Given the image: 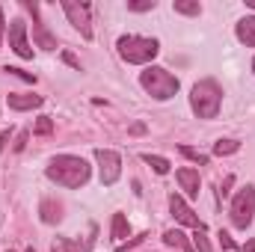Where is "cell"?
<instances>
[{
  "label": "cell",
  "mask_w": 255,
  "mask_h": 252,
  "mask_svg": "<svg viewBox=\"0 0 255 252\" xmlns=\"http://www.w3.org/2000/svg\"><path fill=\"white\" fill-rule=\"evenodd\" d=\"M63 60H65L68 65H71V68H77V71H80V63H77V57H74V54H68V51H65V54H63Z\"/></svg>",
  "instance_id": "obj_27"
},
{
  "label": "cell",
  "mask_w": 255,
  "mask_h": 252,
  "mask_svg": "<svg viewBox=\"0 0 255 252\" xmlns=\"http://www.w3.org/2000/svg\"><path fill=\"white\" fill-rule=\"evenodd\" d=\"M27 252H33V250H27Z\"/></svg>",
  "instance_id": "obj_33"
},
{
  "label": "cell",
  "mask_w": 255,
  "mask_h": 252,
  "mask_svg": "<svg viewBox=\"0 0 255 252\" xmlns=\"http://www.w3.org/2000/svg\"><path fill=\"white\" fill-rule=\"evenodd\" d=\"M181 154H184L187 160H193V163H199V166H205V163L211 160L205 151H199V148H190V145H181Z\"/></svg>",
  "instance_id": "obj_21"
},
{
  "label": "cell",
  "mask_w": 255,
  "mask_h": 252,
  "mask_svg": "<svg viewBox=\"0 0 255 252\" xmlns=\"http://www.w3.org/2000/svg\"><path fill=\"white\" fill-rule=\"evenodd\" d=\"M244 252H255V241H247L244 244Z\"/></svg>",
  "instance_id": "obj_30"
},
{
  "label": "cell",
  "mask_w": 255,
  "mask_h": 252,
  "mask_svg": "<svg viewBox=\"0 0 255 252\" xmlns=\"http://www.w3.org/2000/svg\"><path fill=\"white\" fill-rule=\"evenodd\" d=\"M24 9L33 15V36H36V45L39 48H45V51H57V39L48 33V27L39 21V6L33 3V0H24Z\"/></svg>",
  "instance_id": "obj_9"
},
{
  "label": "cell",
  "mask_w": 255,
  "mask_h": 252,
  "mask_svg": "<svg viewBox=\"0 0 255 252\" xmlns=\"http://www.w3.org/2000/svg\"><path fill=\"white\" fill-rule=\"evenodd\" d=\"M217 238H220V244H223V247H226V250H238V244H235V241H232V235H229V232H220V235H217Z\"/></svg>",
  "instance_id": "obj_26"
},
{
  "label": "cell",
  "mask_w": 255,
  "mask_h": 252,
  "mask_svg": "<svg viewBox=\"0 0 255 252\" xmlns=\"http://www.w3.org/2000/svg\"><path fill=\"white\" fill-rule=\"evenodd\" d=\"M110 232H113V241L122 247L125 238L130 235V226H128V217L125 214H113V223H110Z\"/></svg>",
  "instance_id": "obj_17"
},
{
  "label": "cell",
  "mask_w": 255,
  "mask_h": 252,
  "mask_svg": "<svg viewBox=\"0 0 255 252\" xmlns=\"http://www.w3.org/2000/svg\"><path fill=\"white\" fill-rule=\"evenodd\" d=\"M33 133L36 136H48V133H54V119L51 116H39V122L33 127Z\"/></svg>",
  "instance_id": "obj_22"
},
{
  "label": "cell",
  "mask_w": 255,
  "mask_h": 252,
  "mask_svg": "<svg viewBox=\"0 0 255 252\" xmlns=\"http://www.w3.org/2000/svg\"><path fill=\"white\" fill-rule=\"evenodd\" d=\"M9 48L21 57V60H33V48L27 42V24L21 18H12L9 21Z\"/></svg>",
  "instance_id": "obj_8"
},
{
  "label": "cell",
  "mask_w": 255,
  "mask_h": 252,
  "mask_svg": "<svg viewBox=\"0 0 255 252\" xmlns=\"http://www.w3.org/2000/svg\"><path fill=\"white\" fill-rule=\"evenodd\" d=\"M63 12H65V18H68V24H71L74 30H80V36H83V39H92V18H89L92 6H89V3H74V0H65V3H63Z\"/></svg>",
  "instance_id": "obj_7"
},
{
  "label": "cell",
  "mask_w": 255,
  "mask_h": 252,
  "mask_svg": "<svg viewBox=\"0 0 255 252\" xmlns=\"http://www.w3.org/2000/svg\"><path fill=\"white\" fill-rule=\"evenodd\" d=\"M3 30H6V21H3V9H0V42H3Z\"/></svg>",
  "instance_id": "obj_29"
},
{
  "label": "cell",
  "mask_w": 255,
  "mask_h": 252,
  "mask_svg": "<svg viewBox=\"0 0 255 252\" xmlns=\"http://www.w3.org/2000/svg\"><path fill=\"white\" fill-rule=\"evenodd\" d=\"M128 9L130 12H151L154 9V0H128Z\"/></svg>",
  "instance_id": "obj_24"
},
{
  "label": "cell",
  "mask_w": 255,
  "mask_h": 252,
  "mask_svg": "<svg viewBox=\"0 0 255 252\" xmlns=\"http://www.w3.org/2000/svg\"><path fill=\"white\" fill-rule=\"evenodd\" d=\"M163 244L172 247V250H181V252H196L193 250V241H187V235L178 232V229H169V232L163 235Z\"/></svg>",
  "instance_id": "obj_16"
},
{
  "label": "cell",
  "mask_w": 255,
  "mask_h": 252,
  "mask_svg": "<svg viewBox=\"0 0 255 252\" xmlns=\"http://www.w3.org/2000/svg\"><path fill=\"white\" fill-rule=\"evenodd\" d=\"M253 71H255V60H253Z\"/></svg>",
  "instance_id": "obj_32"
},
{
  "label": "cell",
  "mask_w": 255,
  "mask_h": 252,
  "mask_svg": "<svg viewBox=\"0 0 255 252\" xmlns=\"http://www.w3.org/2000/svg\"><path fill=\"white\" fill-rule=\"evenodd\" d=\"M9 74H15V77H21V80H27V83H36V74H30V71H24V68H6Z\"/></svg>",
  "instance_id": "obj_25"
},
{
  "label": "cell",
  "mask_w": 255,
  "mask_h": 252,
  "mask_svg": "<svg viewBox=\"0 0 255 252\" xmlns=\"http://www.w3.org/2000/svg\"><path fill=\"white\" fill-rule=\"evenodd\" d=\"M39 214H42V223H48V226H54V223L63 220V208H60V202H54V199H42Z\"/></svg>",
  "instance_id": "obj_15"
},
{
  "label": "cell",
  "mask_w": 255,
  "mask_h": 252,
  "mask_svg": "<svg viewBox=\"0 0 255 252\" xmlns=\"http://www.w3.org/2000/svg\"><path fill=\"white\" fill-rule=\"evenodd\" d=\"M92 244H95V235L86 238L83 244H80V241H71V238H57V241L51 244V250L54 252H92Z\"/></svg>",
  "instance_id": "obj_13"
},
{
  "label": "cell",
  "mask_w": 255,
  "mask_h": 252,
  "mask_svg": "<svg viewBox=\"0 0 255 252\" xmlns=\"http://www.w3.org/2000/svg\"><path fill=\"white\" fill-rule=\"evenodd\" d=\"M193 250H196V252H214V250H211V244H208L205 229H196V235H193Z\"/></svg>",
  "instance_id": "obj_23"
},
{
  "label": "cell",
  "mask_w": 255,
  "mask_h": 252,
  "mask_svg": "<svg viewBox=\"0 0 255 252\" xmlns=\"http://www.w3.org/2000/svg\"><path fill=\"white\" fill-rule=\"evenodd\" d=\"M229 214H232V226L235 229H250L253 226V217H255V187H241L235 193V199H232V208H229Z\"/></svg>",
  "instance_id": "obj_5"
},
{
  "label": "cell",
  "mask_w": 255,
  "mask_h": 252,
  "mask_svg": "<svg viewBox=\"0 0 255 252\" xmlns=\"http://www.w3.org/2000/svg\"><path fill=\"white\" fill-rule=\"evenodd\" d=\"M238 148H241V142H238V139H217V142H214V154H220V157L235 154Z\"/></svg>",
  "instance_id": "obj_19"
},
{
  "label": "cell",
  "mask_w": 255,
  "mask_h": 252,
  "mask_svg": "<svg viewBox=\"0 0 255 252\" xmlns=\"http://www.w3.org/2000/svg\"><path fill=\"white\" fill-rule=\"evenodd\" d=\"M169 211H172V217H175L181 226H190V229H205V223L193 214V208L184 202V199H181V196H178V193H172V196H169Z\"/></svg>",
  "instance_id": "obj_10"
},
{
  "label": "cell",
  "mask_w": 255,
  "mask_h": 252,
  "mask_svg": "<svg viewBox=\"0 0 255 252\" xmlns=\"http://www.w3.org/2000/svg\"><path fill=\"white\" fill-rule=\"evenodd\" d=\"M142 163H148L157 175H166V172H169V160L160 157V154H142Z\"/></svg>",
  "instance_id": "obj_18"
},
{
  "label": "cell",
  "mask_w": 255,
  "mask_h": 252,
  "mask_svg": "<svg viewBox=\"0 0 255 252\" xmlns=\"http://www.w3.org/2000/svg\"><path fill=\"white\" fill-rule=\"evenodd\" d=\"M175 178H178L181 190H184L190 199H196V196H199V187H202V181H199V172H196V169H190V166H181V169L175 172Z\"/></svg>",
  "instance_id": "obj_11"
},
{
  "label": "cell",
  "mask_w": 255,
  "mask_h": 252,
  "mask_svg": "<svg viewBox=\"0 0 255 252\" xmlns=\"http://www.w3.org/2000/svg\"><path fill=\"white\" fill-rule=\"evenodd\" d=\"M235 33H238V39H241L247 48H255V15L241 18V21H238V27H235Z\"/></svg>",
  "instance_id": "obj_14"
},
{
  "label": "cell",
  "mask_w": 255,
  "mask_h": 252,
  "mask_svg": "<svg viewBox=\"0 0 255 252\" xmlns=\"http://www.w3.org/2000/svg\"><path fill=\"white\" fill-rule=\"evenodd\" d=\"M172 9H175L178 15H199V12H202V6H199L196 0H175Z\"/></svg>",
  "instance_id": "obj_20"
},
{
  "label": "cell",
  "mask_w": 255,
  "mask_h": 252,
  "mask_svg": "<svg viewBox=\"0 0 255 252\" xmlns=\"http://www.w3.org/2000/svg\"><path fill=\"white\" fill-rule=\"evenodd\" d=\"M95 160H98V172H101V184L113 187L122 178V157L113 148H95Z\"/></svg>",
  "instance_id": "obj_6"
},
{
  "label": "cell",
  "mask_w": 255,
  "mask_h": 252,
  "mask_svg": "<svg viewBox=\"0 0 255 252\" xmlns=\"http://www.w3.org/2000/svg\"><path fill=\"white\" fill-rule=\"evenodd\" d=\"M24 142H27V133H21V136H18V142H15V151H21V148H24Z\"/></svg>",
  "instance_id": "obj_28"
},
{
  "label": "cell",
  "mask_w": 255,
  "mask_h": 252,
  "mask_svg": "<svg viewBox=\"0 0 255 252\" xmlns=\"http://www.w3.org/2000/svg\"><path fill=\"white\" fill-rule=\"evenodd\" d=\"M9 110H36V107H42L45 104V98L42 95H21V92H9Z\"/></svg>",
  "instance_id": "obj_12"
},
{
  "label": "cell",
  "mask_w": 255,
  "mask_h": 252,
  "mask_svg": "<svg viewBox=\"0 0 255 252\" xmlns=\"http://www.w3.org/2000/svg\"><path fill=\"white\" fill-rule=\"evenodd\" d=\"M220 104H223V89H220L217 80L205 77V80H199V83L193 86L190 107L199 119H214V116L220 113Z\"/></svg>",
  "instance_id": "obj_2"
},
{
  "label": "cell",
  "mask_w": 255,
  "mask_h": 252,
  "mask_svg": "<svg viewBox=\"0 0 255 252\" xmlns=\"http://www.w3.org/2000/svg\"><path fill=\"white\" fill-rule=\"evenodd\" d=\"M247 6H250V9H255V0H247Z\"/></svg>",
  "instance_id": "obj_31"
},
{
  "label": "cell",
  "mask_w": 255,
  "mask_h": 252,
  "mask_svg": "<svg viewBox=\"0 0 255 252\" xmlns=\"http://www.w3.org/2000/svg\"><path fill=\"white\" fill-rule=\"evenodd\" d=\"M48 178L51 181H57L60 187H68V190H77L83 187L86 181H89V163L83 160V157H77V154H57V157H51V163H48Z\"/></svg>",
  "instance_id": "obj_1"
},
{
  "label": "cell",
  "mask_w": 255,
  "mask_h": 252,
  "mask_svg": "<svg viewBox=\"0 0 255 252\" xmlns=\"http://www.w3.org/2000/svg\"><path fill=\"white\" fill-rule=\"evenodd\" d=\"M116 48H119V57H122L125 63L148 65L157 57L160 42H157V39H148V36H122V39L116 42Z\"/></svg>",
  "instance_id": "obj_4"
},
{
  "label": "cell",
  "mask_w": 255,
  "mask_h": 252,
  "mask_svg": "<svg viewBox=\"0 0 255 252\" xmlns=\"http://www.w3.org/2000/svg\"><path fill=\"white\" fill-rule=\"evenodd\" d=\"M139 83H142V89L154 98V101H169L175 92H178V77L172 74V71H166V68H160V65H148L142 74H139Z\"/></svg>",
  "instance_id": "obj_3"
}]
</instances>
